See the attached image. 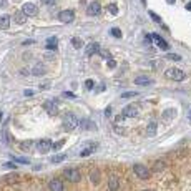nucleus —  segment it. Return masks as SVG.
I'll use <instances>...</instances> for the list:
<instances>
[{"mask_svg": "<svg viewBox=\"0 0 191 191\" xmlns=\"http://www.w3.org/2000/svg\"><path fill=\"white\" fill-rule=\"evenodd\" d=\"M78 126V118H76L73 113H67L63 116V128L68 131H73L75 128Z\"/></svg>", "mask_w": 191, "mask_h": 191, "instance_id": "obj_1", "label": "nucleus"}, {"mask_svg": "<svg viewBox=\"0 0 191 191\" xmlns=\"http://www.w3.org/2000/svg\"><path fill=\"white\" fill-rule=\"evenodd\" d=\"M166 76L174 81H183L186 73L183 72V70H179V68H170V70H166Z\"/></svg>", "mask_w": 191, "mask_h": 191, "instance_id": "obj_2", "label": "nucleus"}, {"mask_svg": "<svg viewBox=\"0 0 191 191\" xmlns=\"http://www.w3.org/2000/svg\"><path fill=\"white\" fill-rule=\"evenodd\" d=\"M63 174L67 176L68 181H72V183H78L81 178V174H80V170H76V168H68V170L63 171Z\"/></svg>", "mask_w": 191, "mask_h": 191, "instance_id": "obj_3", "label": "nucleus"}, {"mask_svg": "<svg viewBox=\"0 0 191 191\" xmlns=\"http://www.w3.org/2000/svg\"><path fill=\"white\" fill-rule=\"evenodd\" d=\"M133 171H135L136 176H138V178H141V179H148V178H150V170H148L145 165L136 163V165L133 166Z\"/></svg>", "mask_w": 191, "mask_h": 191, "instance_id": "obj_4", "label": "nucleus"}, {"mask_svg": "<svg viewBox=\"0 0 191 191\" xmlns=\"http://www.w3.org/2000/svg\"><path fill=\"white\" fill-rule=\"evenodd\" d=\"M73 18H75V13H73L72 10H62V12L58 13V20L63 22V23H72Z\"/></svg>", "mask_w": 191, "mask_h": 191, "instance_id": "obj_5", "label": "nucleus"}, {"mask_svg": "<svg viewBox=\"0 0 191 191\" xmlns=\"http://www.w3.org/2000/svg\"><path fill=\"white\" fill-rule=\"evenodd\" d=\"M37 150L40 153H48L52 150V141L50 140H40V141H37Z\"/></svg>", "mask_w": 191, "mask_h": 191, "instance_id": "obj_6", "label": "nucleus"}, {"mask_svg": "<svg viewBox=\"0 0 191 191\" xmlns=\"http://www.w3.org/2000/svg\"><path fill=\"white\" fill-rule=\"evenodd\" d=\"M100 12H102V7H100V4H98V2H93V4H90V5H88V9H86V13H88L90 17H97Z\"/></svg>", "mask_w": 191, "mask_h": 191, "instance_id": "obj_7", "label": "nucleus"}, {"mask_svg": "<svg viewBox=\"0 0 191 191\" xmlns=\"http://www.w3.org/2000/svg\"><path fill=\"white\" fill-rule=\"evenodd\" d=\"M22 12L25 13L27 17H33V15H37V7L33 4H25L22 7Z\"/></svg>", "mask_w": 191, "mask_h": 191, "instance_id": "obj_8", "label": "nucleus"}, {"mask_svg": "<svg viewBox=\"0 0 191 191\" xmlns=\"http://www.w3.org/2000/svg\"><path fill=\"white\" fill-rule=\"evenodd\" d=\"M78 125H80V128H83V130H97V123L95 121H92V120H80L78 121Z\"/></svg>", "mask_w": 191, "mask_h": 191, "instance_id": "obj_9", "label": "nucleus"}, {"mask_svg": "<svg viewBox=\"0 0 191 191\" xmlns=\"http://www.w3.org/2000/svg\"><path fill=\"white\" fill-rule=\"evenodd\" d=\"M151 40H153L155 43H156L158 47L161 48V50H166V48H168V43H166L165 40H163V38L160 37L158 33H151Z\"/></svg>", "mask_w": 191, "mask_h": 191, "instance_id": "obj_10", "label": "nucleus"}, {"mask_svg": "<svg viewBox=\"0 0 191 191\" xmlns=\"http://www.w3.org/2000/svg\"><path fill=\"white\" fill-rule=\"evenodd\" d=\"M43 108L48 111V115H57L58 113V106H57V103H53V102H45L43 103Z\"/></svg>", "mask_w": 191, "mask_h": 191, "instance_id": "obj_11", "label": "nucleus"}, {"mask_svg": "<svg viewBox=\"0 0 191 191\" xmlns=\"http://www.w3.org/2000/svg\"><path fill=\"white\" fill-rule=\"evenodd\" d=\"M57 47H58V38L57 37L47 38V43H45V48L47 50H57Z\"/></svg>", "mask_w": 191, "mask_h": 191, "instance_id": "obj_12", "label": "nucleus"}, {"mask_svg": "<svg viewBox=\"0 0 191 191\" xmlns=\"http://www.w3.org/2000/svg\"><path fill=\"white\" fill-rule=\"evenodd\" d=\"M48 188L53 190V191H62L65 186H63V181H60V179H52V181L48 183Z\"/></svg>", "mask_w": 191, "mask_h": 191, "instance_id": "obj_13", "label": "nucleus"}, {"mask_svg": "<svg viewBox=\"0 0 191 191\" xmlns=\"http://www.w3.org/2000/svg\"><path fill=\"white\" fill-rule=\"evenodd\" d=\"M98 52H100V45H98L97 42H92V43L86 45V55H95Z\"/></svg>", "mask_w": 191, "mask_h": 191, "instance_id": "obj_14", "label": "nucleus"}, {"mask_svg": "<svg viewBox=\"0 0 191 191\" xmlns=\"http://www.w3.org/2000/svg\"><path fill=\"white\" fill-rule=\"evenodd\" d=\"M135 83H136V85H151L153 80L150 78V76H136Z\"/></svg>", "mask_w": 191, "mask_h": 191, "instance_id": "obj_15", "label": "nucleus"}, {"mask_svg": "<svg viewBox=\"0 0 191 191\" xmlns=\"http://www.w3.org/2000/svg\"><path fill=\"white\" fill-rule=\"evenodd\" d=\"M121 115H123V116H135V115H136V106H133V105L125 106Z\"/></svg>", "mask_w": 191, "mask_h": 191, "instance_id": "obj_16", "label": "nucleus"}, {"mask_svg": "<svg viewBox=\"0 0 191 191\" xmlns=\"http://www.w3.org/2000/svg\"><path fill=\"white\" fill-rule=\"evenodd\" d=\"M13 20H15V23L22 25V23H25V22H27V15L23 12H17L15 15H13Z\"/></svg>", "mask_w": 191, "mask_h": 191, "instance_id": "obj_17", "label": "nucleus"}, {"mask_svg": "<svg viewBox=\"0 0 191 191\" xmlns=\"http://www.w3.org/2000/svg\"><path fill=\"white\" fill-rule=\"evenodd\" d=\"M95 150H97V145L92 143L90 146H86L85 150H81V151H80V156H90V155H92V153L95 151Z\"/></svg>", "mask_w": 191, "mask_h": 191, "instance_id": "obj_18", "label": "nucleus"}, {"mask_svg": "<svg viewBox=\"0 0 191 191\" xmlns=\"http://www.w3.org/2000/svg\"><path fill=\"white\" fill-rule=\"evenodd\" d=\"M10 27V17L9 15H2L0 17V30H5Z\"/></svg>", "mask_w": 191, "mask_h": 191, "instance_id": "obj_19", "label": "nucleus"}, {"mask_svg": "<svg viewBox=\"0 0 191 191\" xmlns=\"http://www.w3.org/2000/svg\"><path fill=\"white\" fill-rule=\"evenodd\" d=\"M156 128H158L156 121H151V123L146 126V135H148V136H155V135H156Z\"/></svg>", "mask_w": 191, "mask_h": 191, "instance_id": "obj_20", "label": "nucleus"}, {"mask_svg": "<svg viewBox=\"0 0 191 191\" xmlns=\"http://www.w3.org/2000/svg\"><path fill=\"white\" fill-rule=\"evenodd\" d=\"M2 138H4V143L5 145L12 143V138H10V135H9V128H4V130H2Z\"/></svg>", "mask_w": 191, "mask_h": 191, "instance_id": "obj_21", "label": "nucleus"}, {"mask_svg": "<svg viewBox=\"0 0 191 191\" xmlns=\"http://www.w3.org/2000/svg\"><path fill=\"white\" fill-rule=\"evenodd\" d=\"M108 188H110V190H118V188H120V181L116 178H110V181H108Z\"/></svg>", "mask_w": 191, "mask_h": 191, "instance_id": "obj_22", "label": "nucleus"}, {"mask_svg": "<svg viewBox=\"0 0 191 191\" xmlns=\"http://www.w3.org/2000/svg\"><path fill=\"white\" fill-rule=\"evenodd\" d=\"M32 146H33L32 141H22V143H20V150H22V151H30Z\"/></svg>", "mask_w": 191, "mask_h": 191, "instance_id": "obj_23", "label": "nucleus"}, {"mask_svg": "<svg viewBox=\"0 0 191 191\" xmlns=\"http://www.w3.org/2000/svg\"><path fill=\"white\" fill-rule=\"evenodd\" d=\"M163 170H165V163H163V161H156L155 165H153V171H155V173L163 171Z\"/></svg>", "mask_w": 191, "mask_h": 191, "instance_id": "obj_24", "label": "nucleus"}, {"mask_svg": "<svg viewBox=\"0 0 191 191\" xmlns=\"http://www.w3.org/2000/svg\"><path fill=\"white\" fill-rule=\"evenodd\" d=\"M32 73H33V75H42V73H45V67H42V65H35V68L32 70Z\"/></svg>", "mask_w": 191, "mask_h": 191, "instance_id": "obj_25", "label": "nucleus"}, {"mask_svg": "<svg viewBox=\"0 0 191 191\" xmlns=\"http://www.w3.org/2000/svg\"><path fill=\"white\" fill-rule=\"evenodd\" d=\"M72 45L75 48H81V47H83V42H81V38L75 37V38H72Z\"/></svg>", "mask_w": 191, "mask_h": 191, "instance_id": "obj_26", "label": "nucleus"}, {"mask_svg": "<svg viewBox=\"0 0 191 191\" xmlns=\"http://www.w3.org/2000/svg\"><path fill=\"white\" fill-rule=\"evenodd\" d=\"M65 158H67V155H57V156H52L50 158V161L52 163H60V161H63Z\"/></svg>", "mask_w": 191, "mask_h": 191, "instance_id": "obj_27", "label": "nucleus"}, {"mask_svg": "<svg viewBox=\"0 0 191 191\" xmlns=\"http://www.w3.org/2000/svg\"><path fill=\"white\" fill-rule=\"evenodd\" d=\"M110 33L113 35L115 38H121V30H120V28H116V27H113V28L110 30Z\"/></svg>", "mask_w": 191, "mask_h": 191, "instance_id": "obj_28", "label": "nucleus"}, {"mask_svg": "<svg viewBox=\"0 0 191 191\" xmlns=\"http://www.w3.org/2000/svg\"><path fill=\"white\" fill-rule=\"evenodd\" d=\"M90 178H92V181H95V183L100 181V173H98V170H93V171H92Z\"/></svg>", "mask_w": 191, "mask_h": 191, "instance_id": "obj_29", "label": "nucleus"}, {"mask_svg": "<svg viewBox=\"0 0 191 191\" xmlns=\"http://www.w3.org/2000/svg\"><path fill=\"white\" fill-rule=\"evenodd\" d=\"M166 58H168V60H174V62H179L181 57L176 55V53H166Z\"/></svg>", "mask_w": 191, "mask_h": 191, "instance_id": "obj_30", "label": "nucleus"}, {"mask_svg": "<svg viewBox=\"0 0 191 191\" xmlns=\"http://www.w3.org/2000/svg\"><path fill=\"white\" fill-rule=\"evenodd\" d=\"M13 160H15V161L17 163H23V165H28V158H22V156H17V158H13Z\"/></svg>", "mask_w": 191, "mask_h": 191, "instance_id": "obj_31", "label": "nucleus"}, {"mask_svg": "<svg viewBox=\"0 0 191 191\" xmlns=\"http://www.w3.org/2000/svg\"><path fill=\"white\" fill-rule=\"evenodd\" d=\"M65 145V140H60L58 143H55V145H52V150H60L62 146Z\"/></svg>", "mask_w": 191, "mask_h": 191, "instance_id": "obj_32", "label": "nucleus"}, {"mask_svg": "<svg viewBox=\"0 0 191 191\" xmlns=\"http://www.w3.org/2000/svg\"><path fill=\"white\" fill-rule=\"evenodd\" d=\"M108 10H110V13H113V15H116V13H118V7H116L115 4H111L110 7H108Z\"/></svg>", "mask_w": 191, "mask_h": 191, "instance_id": "obj_33", "label": "nucleus"}, {"mask_svg": "<svg viewBox=\"0 0 191 191\" xmlns=\"http://www.w3.org/2000/svg\"><path fill=\"white\" fill-rule=\"evenodd\" d=\"M150 17H151L155 22H156V23H160V22H161V18H160V15H156V13H155V12H150Z\"/></svg>", "mask_w": 191, "mask_h": 191, "instance_id": "obj_34", "label": "nucleus"}, {"mask_svg": "<svg viewBox=\"0 0 191 191\" xmlns=\"http://www.w3.org/2000/svg\"><path fill=\"white\" fill-rule=\"evenodd\" d=\"M85 86H86V90H92V88L95 86L93 80H86V81H85Z\"/></svg>", "mask_w": 191, "mask_h": 191, "instance_id": "obj_35", "label": "nucleus"}, {"mask_svg": "<svg viewBox=\"0 0 191 191\" xmlns=\"http://www.w3.org/2000/svg\"><path fill=\"white\" fill-rule=\"evenodd\" d=\"M123 98H131V97H136V92H126V93L121 95Z\"/></svg>", "mask_w": 191, "mask_h": 191, "instance_id": "obj_36", "label": "nucleus"}, {"mask_svg": "<svg viewBox=\"0 0 191 191\" xmlns=\"http://www.w3.org/2000/svg\"><path fill=\"white\" fill-rule=\"evenodd\" d=\"M4 168H7V170H12V168H17V166H15V163H5L4 165Z\"/></svg>", "mask_w": 191, "mask_h": 191, "instance_id": "obj_37", "label": "nucleus"}, {"mask_svg": "<svg viewBox=\"0 0 191 191\" xmlns=\"http://www.w3.org/2000/svg\"><path fill=\"white\" fill-rule=\"evenodd\" d=\"M108 67H110V68H115V67H116V63H115V60H113V58L108 60Z\"/></svg>", "mask_w": 191, "mask_h": 191, "instance_id": "obj_38", "label": "nucleus"}, {"mask_svg": "<svg viewBox=\"0 0 191 191\" xmlns=\"http://www.w3.org/2000/svg\"><path fill=\"white\" fill-rule=\"evenodd\" d=\"M65 97H67V98H75V95H73V93H70V92H65Z\"/></svg>", "mask_w": 191, "mask_h": 191, "instance_id": "obj_39", "label": "nucleus"}, {"mask_svg": "<svg viewBox=\"0 0 191 191\" xmlns=\"http://www.w3.org/2000/svg\"><path fill=\"white\" fill-rule=\"evenodd\" d=\"M43 4H47V5H50V4H53V2H55V0H42Z\"/></svg>", "mask_w": 191, "mask_h": 191, "instance_id": "obj_40", "label": "nucleus"}, {"mask_svg": "<svg viewBox=\"0 0 191 191\" xmlns=\"http://www.w3.org/2000/svg\"><path fill=\"white\" fill-rule=\"evenodd\" d=\"M33 43V40H27V42H23V45H32Z\"/></svg>", "mask_w": 191, "mask_h": 191, "instance_id": "obj_41", "label": "nucleus"}, {"mask_svg": "<svg viewBox=\"0 0 191 191\" xmlns=\"http://www.w3.org/2000/svg\"><path fill=\"white\" fill-rule=\"evenodd\" d=\"M188 120H190V123H191V108L188 110Z\"/></svg>", "mask_w": 191, "mask_h": 191, "instance_id": "obj_42", "label": "nucleus"}, {"mask_svg": "<svg viewBox=\"0 0 191 191\" xmlns=\"http://www.w3.org/2000/svg\"><path fill=\"white\" fill-rule=\"evenodd\" d=\"M186 10H190V12H191V2H190V4L186 5Z\"/></svg>", "mask_w": 191, "mask_h": 191, "instance_id": "obj_43", "label": "nucleus"}, {"mask_svg": "<svg viewBox=\"0 0 191 191\" xmlns=\"http://www.w3.org/2000/svg\"><path fill=\"white\" fill-rule=\"evenodd\" d=\"M0 5H2V7H4V5H5V0H0Z\"/></svg>", "mask_w": 191, "mask_h": 191, "instance_id": "obj_44", "label": "nucleus"}, {"mask_svg": "<svg viewBox=\"0 0 191 191\" xmlns=\"http://www.w3.org/2000/svg\"><path fill=\"white\" fill-rule=\"evenodd\" d=\"M166 2H168V4H174V0H166Z\"/></svg>", "mask_w": 191, "mask_h": 191, "instance_id": "obj_45", "label": "nucleus"}, {"mask_svg": "<svg viewBox=\"0 0 191 191\" xmlns=\"http://www.w3.org/2000/svg\"><path fill=\"white\" fill-rule=\"evenodd\" d=\"M0 120H2V111H0Z\"/></svg>", "mask_w": 191, "mask_h": 191, "instance_id": "obj_46", "label": "nucleus"}]
</instances>
